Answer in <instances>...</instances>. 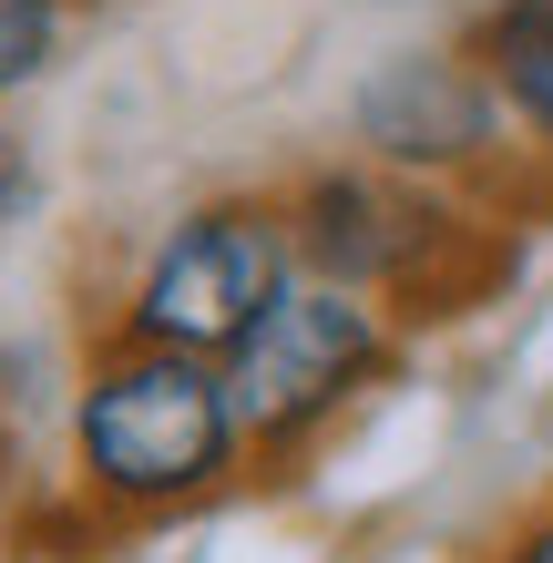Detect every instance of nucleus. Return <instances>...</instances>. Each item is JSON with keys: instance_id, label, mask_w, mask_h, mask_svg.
<instances>
[{"instance_id": "6e6552de", "label": "nucleus", "mask_w": 553, "mask_h": 563, "mask_svg": "<svg viewBox=\"0 0 553 563\" xmlns=\"http://www.w3.org/2000/svg\"><path fill=\"white\" fill-rule=\"evenodd\" d=\"M493 563H553V482L533 492L523 512L502 522V543H493Z\"/></svg>"}, {"instance_id": "7ed1b4c3", "label": "nucleus", "mask_w": 553, "mask_h": 563, "mask_svg": "<svg viewBox=\"0 0 553 563\" xmlns=\"http://www.w3.org/2000/svg\"><path fill=\"white\" fill-rule=\"evenodd\" d=\"M298 225L287 195H195L144 236V256L113 287L103 339L123 349H175V358H236V339L298 287Z\"/></svg>"}, {"instance_id": "1a4fd4ad", "label": "nucleus", "mask_w": 553, "mask_h": 563, "mask_svg": "<svg viewBox=\"0 0 553 563\" xmlns=\"http://www.w3.org/2000/svg\"><path fill=\"white\" fill-rule=\"evenodd\" d=\"M73 11H123V0H73Z\"/></svg>"}, {"instance_id": "39448f33", "label": "nucleus", "mask_w": 553, "mask_h": 563, "mask_svg": "<svg viewBox=\"0 0 553 563\" xmlns=\"http://www.w3.org/2000/svg\"><path fill=\"white\" fill-rule=\"evenodd\" d=\"M349 154H369V164H389L410 185L472 195V206H493V195H512L533 175L502 92L482 82V62L462 42L379 52L360 73V92H349Z\"/></svg>"}, {"instance_id": "f03ea898", "label": "nucleus", "mask_w": 553, "mask_h": 563, "mask_svg": "<svg viewBox=\"0 0 553 563\" xmlns=\"http://www.w3.org/2000/svg\"><path fill=\"white\" fill-rule=\"evenodd\" d=\"M277 195H287V225H298V267L329 277V287L379 297L410 339L472 318L512 277V236H502L493 206L410 185V175H389L369 154H329L308 175H287Z\"/></svg>"}, {"instance_id": "20e7f679", "label": "nucleus", "mask_w": 553, "mask_h": 563, "mask_svg": "<svg viewBox=\"0 0 553 563\" xmlns=\"http://www.w3.org/2000/svg\"><path fill=\"white\" fill-rule=\"evenodd\" d=\"M400 358H410V328L379 297L298 277L236 339V358H225V389H236V420H246V461L256 472H298L308 451H329L360 420L369 389L400 379Z\"/></svg>"}, {"instance_id": "f257e3e1", "label": "nucleus", "mask_w": 553, "mask_h": 563, "mask_svg": "<svg viewBox=\"0 0 553 563\" xmlns=\"http://www.w3.org/2000/svg\"><path fill=\"white\" fill-rule=\"evenodd\" d=\"M62 461H73V503L92 512V533L185 522L256 472L225 358L123 349V339H92L73 410H62Z\"/></svg>"}, {"instance_id": "0eeeda50", "label": "nucleus", "mask_w": 553, "mask_h": 563, "mask_svg": "<svg viewBox=\"0 0 553 563\" xmlns=\"http://www.w3.org/2000/svg\"><path fill=\"white\" fill-rule=\"evenodd\" d=\"M73 0H0V103H21V92L52 82L62 42H73Z\"/></svg>"}, {"instance_id": "423d86ee", "label": "nucleus", "mask_w": 553, "mask_h": 563, "mask_svg": "<svg viewBox=\"0 0 553 563\" xmlns=\"http://www.w3.org/2000/svg\"><path fill=\"white\" fill-rule=\"evenodd\" d=\"M462 52L502 92L512 134H523V164L553 185V0H482L462 21Z\"/></svg>"}]
</instances>
